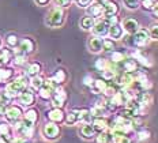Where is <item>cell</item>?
I'll list each match as a JSON object with an SVG mask.
<instances>
[{"instance_id":"obj_1","label":"cell","mask_w":158,"mask_h":143,"mask_svg":"<svg viewBox=\"0 0 158 143\" xmlns=\"http://www.w3.org/2000/svg\"><path fill=\"white\" fill-rule=\"evenodd\" d=\"M121 40H124V42H126L127 46L134 48V49H142L144 46L149 45L150 41H151L149 30H147V29H143V27H139L134 34L124 36Z\"/></svg>"},{"instance_id":"obj_2","label":"cell","mask_w":158,"mask_h":143,"mask_svg":"<svg viewBox=\"0 0 158 143\" xmlns=\"http://www.w3.org/2000/svg\"><path fill=\"white\" fill-rule=\"evenodd\" d=\"M29 83H30L29 76L27 75H21V76H18V78H15L12 82L7 83V86H6V91H7L10 95H12V97H16V95L21 94L25 89H27Z\"/></svg>"},{"instance_id":"obj_3","label":"cell","mask_w":158,"mask_h":143,"mask_svg":"<svg viewBox=\"0 0 158 143\" xmlns=\"http://www.w3.org/2000/svg\"><path fill=\"white\" fill-rule=\"evenodd\" d=\"M64 19H65V14H64L63 8L55 7L48 12L45 23H47L49 27H60V26H63Z\"/></svg>"},{"instance_id":"obj_4","label":"cell","mask_w":158,"mask_h":143,"mask_svg":"<svg viewBox=\"0 0 158 143\" xmlns=\"http://www.w3.org/2000/svg\"><path fill=\"white\" fill-rule=\"evenodd\" d=\"M60 127H59V124H56V123H52L49 121L47 124H44V127L41 129V134L44 136L47 141H56V139H59V136H60Z\"/></svg>"},{"instance_id":"obj_5","label":"cell","mask_w":158,"mask_h":143,"mask_svg":"<svg viewBox=\"0 0 158 143\" xmlns=\"http://www.w3.org/2000/svg\"><path fill=\"white\" fill-rule=\"evenodd\" d=\"M65 101H67V93H65L64 89H61L60 86H59L53 91V94H52L51 104L53 108H63L65 105Z\"/></svg>"},{"instance_id":"obj_6","label":"cell","mask_w":158,"mask_h":143,"mask_svg":"<svg viewBox=\"0 0 158 143\" xmlns=\"http://www.w3.org/2000/svg\"><path fill=\"white\" fill-rule=\"evenodd\" d=\"M104 2L105 0H93L91 4L86 8L87 15L93 16L94 19H100L101 16H104Z\"/></svg>"},{"instance_id":"obj_7","label":"cell","mask_w":158,"mask_h":143,"mask_svg":"<svg viewBox=\"0 0 158 143\" xmlns=\"http://www.w3.org/2000/svg\"><path fill=\"white\" fill-rule=\"evenodd\" d=\"M22 116H23V112H22V108L19 105H8L4 117L7 119L8 123H15L21 120Z\"/></svg>"},{"instance_id":"obj_8","label":"cell","mask_w":158,"mask_h":143,"mask_svg":"<svg viewBox=\"0 0 158 143\" xmlns=\"http://www.w3.org/2000/svg\"><path fill=\"white\" fill-rule=\"evenodd\" d=\"M108 30H109V25L105 22V19H95V23H94L93 29H91L93 36L104 38L108 36Z\"/></svg>"},{"instance_id":"obj_9","label":"cell","mask_w":158,"mask_h":143,"mask_svg":"<svg viewBox=\"0 0 158 143\" xmlns=\"http://www.w3.org/2000/svg\"><path fill=\"white\" fill-rule=\"evenodd\" d=\"M131 57L135 59V60L138 61V64L143 65V67L149 68V67L153 65V61L150 60V57L142 51V49H135L134 52H131Z\"/></svg>"},{"instance_id":"obj_10","label":"cell","mask_w":158,"mask_h":143,"mask_svg":"<svg viewBox=\"0 0 158 143\" xmlns=\"http://www.w3.org/2000/svg\"><path fill=\"white\" fill-rule=\"evenodd\" d=\"M79 135H81V138H83L85 141H91V139L95 138L97 132H95L91 123H82L81 128H79Z\"/></svg>"},{"instance_id":"obj_11","label":"cell","mask_w":158,"mask_h":143,"mask_svg":"<svg viewBox=\"0 0 158 143\" xmlns=\"http://www.w3.org/2000/svg\"><path fill=\"white\" fill-rule=\"evenodd\" d=\"M64 117H65V113L63 112L61 108H52L51 111L47 112V119L52 123H56V124L64 123Z\"/></svg>"},{"instance_id":"obj_12","label":"cell","mask_w":158,"mask_h":143,"mask_svg":"<svg viewBox=\"0 0 158 143\" xmlns=\"http://www.w3.org/2000/svg\"><path fill=\"white\" fill-rule=\"evenodd\" d=\"M121 27H123L124 33H127V34H134L140 27V25L135 18H126L121 22Z\"/></svg>"},{"instance_id":"obj_13","label":"cell","mask_w":158,"mask_h":143,"mask_svg":"<svg viewBox=\"0 0 158 143\" xmlns=\"http://www.w3.org/2000/svg\"><path fill=\"white\" fill-rule=\"evenodd\" d=\"M18 99H19V104L22 106H31L35 102V95L31 90L25 89V90L18 95Z\"/></svg>"},{"instance_id":"obj_14","label":"cell","mask_w":158,"mask_h":143,"mask_svg":"<svg viewBox=\"0 0 158 143\" xmlns=\"http://www.w3.org/2000/svg\"><path fill=\"white\" fill-rule=\"evenodd\" d=\"M34 48H35V44L31 38H23L22 41H19V44H18L19 52L23 53V55H26V56L34 52Z\"/></svg>"},{"instance_id":"obj_15","label":"cell","mask_w":158,"mask_h":143,"mask_svg":"<svg viewBox=\"0 0 158 143\" xmlns=\"http://www.w3.org/2000/svg\"><path fill=\"white\" fill-rule=\"evenodd\" d=\"M87 48L91 53H101L102 52V37H97V36L90 37L87 41Z\"/></svg>"},{"instance_id":"obj_16","label":"cell","mask_w":158,"mask_h":143,"mask_svg":"<svg viewBox=\"0 0 158 143\" xmlns=\"http://www.w3.org/2000/svg\"><path fill=\"white\" fill-rule=\"evenodd\" d=\"M118 65H121L120 68L123 69V71L130 72V74H134V72H136L138 71V67H139L138 61L135 60V59H132V57H126Z\"/></svg>"},{"instance_id":"obj_17","label":"cell","mask_w":158,"mask_h":143,"mask_svg":"<svg viewBox=\"0 0 158 143\" xmlns=\"http://www.w3.org/2000/svg\"><path fill=\"white\" fill-rule=\"evenodd\" d=\"M135 99H136L138 104L142 106L143 109L153 104V95L149 91H138L136 95H135Z\"/></svg>"},{"instance_id":"obj_18","label":"cell","mask_w":158,"mask_h":143,"mask_svg":"<svg viewBox=\"0 0 158 143\" xmlns=\"http://www.w3.org/2000/svg\"><path fill=\"white\" fill-rule=\"evenodd\" d=\"M108 37L112 38L113 41H120V40L124 37V30H123V27H121L120 23L109 26V30H108Z\"/></svg>"},{"instance_id":"obj_19","label":"cell","mask_w":158,"mask_h":143,"mask_svg":"<svg viewBox=\"0 0 158 143\" xmlns=\"http://www.w3.org/2000/svg\"><path fill=\"white\" fill-rule=\"evenodd\" d=\"M108 83H109V82L105 81L104 78L94 79L93 83H91V86H90V89H91V91H93L94 94H104V91H105V89H106Z\"/></svg>"},{"instance_id":"obj_20","label":"cell","mask_w":158,"mask_h":143,"mask_svg":"<svg viewBox=\"0 0 158 143\" xmlns=\"http://www.w3.org/2000/svg\"><path fill=\"white\" fill-rule=\"evenodd\" d=\"M91 124H93V127H94L97 134L98 132L106 131V129L109 128V120H108L106 117H95V119H93Z\"/></svg>"},{"instance_id":"obj_21","label":"cell","mask_w":158,"mask_h":143,"mask_svg":"<svg viewBox=\"0 0 158 143\" xmlns=\"http://www.w3.org/2000/svg\"><path fill=\"white\" fill-rule=\"evenodd\" d=\"M118 11H120V7L116 2H113V0H105L104 2V16L118 14Z\"/></svg>"},{"instance_id":"obj_22","label":"cell","mask_w":158,"mask_h":143,"mask_svg":"<svg viewBox=\"0 0 158 143\" xmlns=\"http://www.w3.org/2000/svg\"><path fill=\"white\" fill-rule=\"evenodd\" d=\"M77 112V116H78V123H91L93 121V117L90 115V109H86V108H78V109H74Z\"/></svg>"},{"instance_id":"obj_23","label":"cell","mask_w":158,"mask_h":143,"mask_svg":"<svg viewBox=\"0 0 158 143\" xmlns=\"http://www.w3.org/2000/svg\"><path fill=\"white\" fill-rule=\"evenodd\" d=\"M12 57H14L12 49H8V48L0 49V65H7L12 60Z\"/></svg>"},{"instance_id":"obj_24","label":"cell","mask_w":158,"mask_h":143,"mask_svg":"<svg viewBox=\"0 0 158 143\" xmlns=\"http://www.w3.org/2000/svg\"><path fill=\"white\" fill-rule=\"evenodd\" d=\"M41 69H42V65L40 64V63L34 61L27 65V68H26V75H27L29 78H33V76H35V75H40Z\"/></svg>"},{"instance_id":"obj_25","label":"cell","mask_w":158,"mask_h":143,"mask_svg":"<svg viewBox=\"0 0 158 143\" xmlns=\"http://www.w3.org/2000/svg\"><path fill=\"white\" fill-rule=\"evenodd\" d=\"M23 119L25 120H27V121H30V123H33V124H35V123L38 121V119H40L38 111L37 109H34V108L27 109V111L23 113Z\"/></svg>"},{"instance_id":"obj_26","label":"cell","mask_w":158,"mask_h":143,"mask_svg":"<svg viewBox=\"0 0 158 143\" xmlns=\"http://www.w3.org/2000/svg\"><path fill=\"white\" fill-rule=\"evenodd\" d=\"M14 75V69L7 67H0V83H7Z\"/></svg>"},{"instance_id":"obj_27","label":"cell","mask_w":158,"mask_h":143,"mask_svg":"<svg viewBox=\"0 0 158 143\" xmlns=\"http://www.w3.org/2000/svg\"><path fill=\"white\" fill-rule=\"evenodd\" d=\"M95 142L97 143H112V134L109 131V128L106 131H102V132H98L95 135Z\"/></svg>"},{"instance_id":"obj_28","label":"cell","mask_w":158,"mask_h":143,"mask_svg":"<svg viewBox=\"0 0 158 143\" xmlns=\"http://www.w3.org/2000/svg\"><path fill=\"white\" fill-rule=\"evenodd\" d=\"M94 23H95V19L93 18V16L86 15V16H83V18L81 19V27L83 29V30L89 32V30H91V29H93Z\"/></svg>"},{"instance_id":"obj_29","label":"cell","mask_w":158,"mask_h":143,"mask_svg":"<svg viewBox=\"0 0 158 143\" xmlns=\"http://www.w3.org/2000/svg\"><path fill=\"white\" fill-rule=\"evenodd\" d=\"M106 113H108L106 109L102 108V106H100V105H94L93 108L90 109V115H91L93 119H95V117H106Z\"/></svg>"},{"instance_id":"obj_30","label":"cell","mask_w":158,"mask_h":143,"mask_svg":"<svg viewBox=\"0 0 158 143\" xmlns=\"http://www.w3.org/2000/svg\"><path fill=\"white\" fill-rule=\"evenodd\" d=\"M52 79H53L57 85H63V83L65 82V79H67V72H65L63 68L56 69L53 76H52Z\"/></svg>"},{"instance_id":"obj_31","label":"cell","mask_w":158,"mask_h":143,"mask_svg":"<svg viewBox=\"0 0 158 143\" xmlns=\"http://www.w3.org/2000/svg\"><path fill=\"white\" fill-rule=\"evenodd\" d=\"M53 89L52 87H49L48 85H45V82H44V86H42L41 89L38 90V94H40V97H41L42 99H45V101H48V99H51L52 97V94H53Z\"/></svg>"},{"instance_id":"obj_32","label":"cell","mask_w":158,"mask_h":143,"mask_svg":"<svg viewBox=\"0 0 158 143\" xmlns=\"http://www.w3.org/2000/svg\"><path fill=\"white\" fill-rule=\"evenodd\" d=\"M136 136H138V141L146 142V141H149V139L151 138V132H150L149 128L140 127L139 129H136Z\"/></svg>"},{"instance_id":"obj_33","label":"cell","mask_w":158,"mask_h":143,"mask_svg":"<svg viewBox=\"0 0 158 143\" xmlns=\"http://www.w3.org/2000/svg\"><path fill=\"white\" fill-rule=\"evenodd\" d=\"M44 82H45V79L42 78L41 75H35V76H33V78H30V83H29V85L31 86L33 90H40V89L44 86Z\"/></svg>"},{"instance_id":"obj_34","label":"cell","mask_w":158,"mask_h":143,"mask_svg":"<svg viewBox=\"0 0 158 143\" xmlns=\"http://www.w3.org/2000/svg\"><path fill=\"white\" fill-rule=\"evenodd\" d=\"M64 123L67 125H74L78 123V116H77V112L72 109L68 113H65V117H64Z\"/></svg>"},{"instance_id":"obj_35","label":"cell","mask_w":158,"mask_h":143,"mask_svg":"<svg viewBox=\"0 0 158 143\" xmlns=\"http://www.w3.org/2000/svg\"><path fill=\"white\" fill-rule=\"evenodd\" d=\"M113 64L110 60H108V59H97V61H95V68L98 69V71L102 72L104 69H106L108 67H110V65Z\"/></svg>"},{"instance_id":"obj_36","label":"cell","mask_w":158,"mask_h":143,"mask_svg":"<svg viewBox=\"0 0 158 143\" xmlns=\"http://www.w3.org/2000/svg\"><path fill=\"white\" fill-rule=\"evenodd\" d=\"M116 49V44L112 38H102V51L105 52H113Z\"/></svg>"},{"instance_id":"obj_37","label":"cell","mask_w":158,"mask_h":143,"mask_svg":"<svg viewBox=\"0 0 158 143\" xmlns=\"http://www.w3.org/2000/svg\"><path fill=\"white\" fill-rule=\"evenodd\" d=\"M124 59H126V55L120 51H113L110 55V61L113 63V64H120Z\"/></svg>"},{"instance_id":"obj_38","label":"cell","mask_w":158,"mask_h":143,"mask_svg":"<svg viewBox=\"0 0 158 143\" xmlns=\"http://www.w3.org/2000/svg\"><path fill=\"white\" fill-rule=\"evenodd\" d=\"M124 7L130 11H135L140 7V0H123Z\"/></svg>"},{"instance_id":"obj_39","label":"cell","mask_w":158,"mask_h":143,"mask_svg":"<svg viewBox=\"0 0 158 143\" xmlns=\"http://www.w3.org/2000/svg\"><path fill=\"white\" fill-rule=\"evenodd\" d=\"M6 42H7L8 46H11V48H16L19 44V38L18 36L14 34V33H11V34H8L7 37H6Z\"/></svg>"},{"instance_id":"obj_40","label":"cell","mask_w":158,"mask_h":143,"mask_svg":"<svg viewBox=\"0 0 158 143\" xmlns=\"http://www.w3.org/2000/svg\"><path fill=\"white\" fill-rule=\"evenodd\" d=\"M112 143H132L128 135H112Z\"/></svg>"},{"instance_id":"obj_41","label":"cell","mask_w":158,"mask_h":143,"mask_svg":"<svg viewBox=\"0 0 158 143\" xmlns=\"http://www.w3.org/2000/svg\"><path fill=\"white\" fill-rule=\"evenodd\" d=\"M0 135L3 136H7L12 141L11 138V127H10L8 123H0Z\"/></svg>"},{"instance_id":"obj_42","label":"cell","mask_w":158,"mask_h":143,"mask_svg":"<svg viewBox=\"0 0 158 143\" xmlns=\"http://www.w3.org/2000/svg\"><path fill=\"white\" fill-rule=\"evenodd\" d=\"M149 30V34H150V38L153 41H158V23H153L150 25V27L147 29Z\"/></svg>"},{"instance_id":"obj_43","label":"cell","mask_w":158,"mask_h":143,"mask_svg":"<svg viewBox=\"0 0 158 143\" xmlns=\"http://www.w3.org/2000/svg\"><path fill=\"white\" fill-rule=\"evenodd\" d=\"M12 95H10L7 91H0V104H3V105H8V104H11V101H12Z\"/></svg>"},{"instance_id":"obj_44","label":"cell","mask_w":158,"mask_h":143,"mask_svg":"<svg viewBox=\"0 0 158 143\" xmlns=\"http://www.w3.org/2000/svg\"><path fill=\"white\" fill-rule=\"evenodd\" d=\"M104 19H105V22H106L109 26L120 23V18H118L117 14H114V15H106V16H104Z\"/></svg>"},{"instance_id":"obj_45","label":"cell","mask_w":158,"mask_h":143,"mask_svg":"<svg viewBox=\"0 0 158 143\" xmlns=\"http://www.w3.org/2000/svg\"><path fill=\"white\" fill-rule=\"evenodd\" d=\"M154 2L156 0H140V7H142L144 11H151L154 6Z\"/></svg>"},{"instance_id":"obj_46","label":"cell","mask_w":158,"mask_h":143,"mask_svg":"<svg viewBox=\"0 0 158 143\" xmlns=\"http://www.w3.org/2000/svg\"><path fill=\"white\" fill-rule=\"evenodd\" d=\"M53 2H55V4L57 6V7L67 8V7H70V4H71L72 0H53Z\"/></svg>"},{"instance_id":"obj_47","label":"cell","mask_w":158,"mask_h":143,"mask_svg":"<svg viewBox=\"0 0 158 143\" xmlns=\"http://www.w3.org/2000/svg\"><path fill=\"white\" fill-rule=\"evenodd\" d=\"M75 2H77V4L81 8H87L91 4V2H93V0H75Z\"/></svg>"},{"instance_id":"obj_48","label":"cell","mask_w":158,"mask_h":143,"mask_svg":"<svg viewBox=\"0 0 158 143\" xmlns=\"http://www.w3.org/2000/svg\"><path fill=\"white\" fill-rule=\"evenodd\" d=\"M151 12H153V16L156 19H158V0H156L154 2V6H153V8H151Z\"/></svg>"},{"instance_id":"obj_49","label":"cell","mask_w":158,"mask_h":143,"mask_svg":"<svg viewBox=\"0 0 158 143\" xmlns=\"http://www.w3.org/2000/svg\"><path fill=\"white\" fill-rule=\"evenodd\" d=\"M10 143H29L26 138H21V136H16V138H12V141Z\"/></svg>"},{"instance_id":"obj_50","label":"cell","mask_w":158,"mask_h":143,"mask_svg":"<svg viewBox=\"0 0 158 143\" xmlns=\"http://www.w3.org/2000/svg\"><path fill=\"white\" fill-rule=\"evenodd\" d=\"M93 81H94V79L91 78V75H87V76H85V78H83V83H85L86 86H89V87L91 86V83H93Z\"/></svg>"},{"instance_id":"obj_51","label":"cell","mask_w":158,"mask_h":143,"mask_svg":"<svg viewBox=\"0 0 158 143\" xmlns=\"http://www.w3.org/2000/svg\"><path fill=\"white\" fill-rule=\"evenodd\" d=\"M7 106H8V105H3V104H0V117H3V116L6 115V111H7Z\"/></svg>"},{"instance_id":"obj_52","label":"cell","mask_w":158,"mask_h":143,"mask_svg":"<svg viewBox=\"0 0 158 143\" xmlns=\"http://www.w3.org/2000/svg\"><path fill=\"white\" fill-rule=\"evenodd\" d=\"M10 142H11V139H10V138L0 135V143H10Z\"/></svg>"},{"instance_id":"obj_53","label":"cell","mask_w":158,"mask_h":143,"mask_svg":"<svg viewBox=\"0 0 158 143\" xmlns=\"http://www.w3.org/2000/svg\"><path fill=\"white\" fill-rule=\"evenodd\" d=\"M35 3H37L38 6H45V4H48L49 3V0H34Z\"/></svg>"},{"instance_id":"obj_54","label":"cell","mask_w":158,"mask_h":143,"mask_svg":"<svg viewBox=\"0 0 158 143\" xmlns=\"http://www.w3.org/2000/svg\"><path fill=\"white\" fill-rule=\"evenodd\" d=\"M0 46H2V40H0Z\"/></svg>"}]
</instances>
